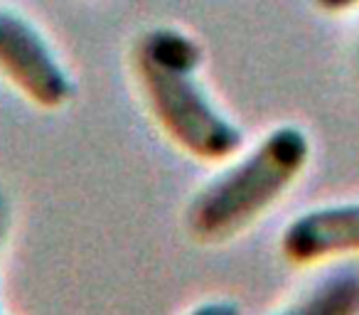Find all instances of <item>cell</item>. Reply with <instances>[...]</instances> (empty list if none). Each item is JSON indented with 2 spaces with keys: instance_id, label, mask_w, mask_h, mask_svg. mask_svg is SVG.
<instances>
[{
  "instance_id": "2",
  "label": "cell",
  "mask_w": 359,
  "mask_h": 315,
  "mask_svg": "<svg viewBox=\"0 0 359 315\" xmlns=\"http://www.w3.org/2000/svg\"><path fill=\"white\" fill-rule=\"evenodd\" d=\"M310 140L298 126H278L239 163L195 195L187 207V229L195 239L217 241L261 217L303 173Z\"/></svg>"
},
{
  "instance_id": "4",
  "label": "cell",
  "mask_w": 359,
  "mask_h": 315,
  "mask_svg": "<svg viewBox=\"0 0 359 315\" xmlns=\"http://www.w3.org/2000/svg\"><path fill=\"white\" fill-rule=\"evenodd\" d=\"M280 251L293 264H315L359 251V202L303 212L285 227Z\"/></svg>"
},
{
  "instance_id": "8",
  "label": "cell",
  "mask_w": 359,
  "mask_h": 315,
  "mask_svg": "<svg viewBox=\"0 0 359 315\" xmlns=\"http://www.w3.org/2000/svg\"><path fill=\"white\" fill-rule=\"evenodd\" d=\"M6 229H8V202L6 195L0 192V249H3V241H6Z\"/></svg>"
},
{
  "instance_id": "5",
  "label": "cell",
  "mask_w": 359,
  "mask_h": 315,
  "mask_svg": "<svg viewBox=\"0 0 359 315\" xmlns=\"http://www.w3.org/2000/svg\"><path fill=\"white\" fill-rule=\"evenodd\" d=\"M276 315H359V271H339Z\"/></svg>"
},
{
  "instance_id": "3",
  "label": "cell",
  "mask_w": 359,
  "mask_h": 315,
  "mask_svg": "<svg viewBox=\"0 0 359 315\" xmlns=\"http://www.w3.org/2000/svg\"><path fill=\"white\" fill-rule=\"evenodd\" d=\"M0 74L42 109H60L74 96V81L42 32L6 8H0Z\"/></svg>"
},
{
  "instance_id": "1",
  "label": "cell",
  "mask_w": 359,
  "mask_h": 315,
  "mask_svg": "<svg viewBox=\"0 0 359 315\" xmlns=\"http://www.w3.org/2000/svg\"><path fill=\"white\" fill-rule=\"evenodd\" d=\"M200 67V42L177 27H155L135 47V69L158 123L182 150L215 163L231 158L244 133L212 104L197 79Z\"/></svg>"
},
{
  "instance_id": "6",
  "label": "cell",
  "mask_w": 359,
  "mask_h": 315,
  "mask_svg": "<svg viewBox=\"0 0 359 315\" xmlns=\"http://www.w3.org/2000/svg\"><path fill=\"white\" fill-rule=\"evenodd\" d=\"M187 315H241L239 305L229 303V300H210L197 308H192Z\"/></svg>"
},
{
  "instance_id": "7",
  "label": "cell",
  "mask_w": 359,
  "mask_h": 315,
  "mask_svg": "<svg viewBox=\"0 0 359 315\" xmlns=\"http://www.w3.org/2000/svg\"><path fill=\"white\" fill-rule=\"evenodd\" d=\"M315 6L325 13H347L359 6V0H315Z\"/></svg>"
}]
</instances>
